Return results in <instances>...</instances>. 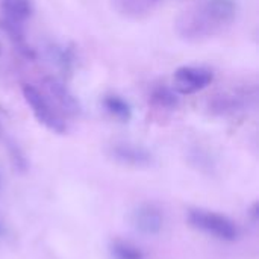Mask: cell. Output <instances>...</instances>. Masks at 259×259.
Returning <instances> with one entry per match:
<instances>
[{"label": "cell", "instance_id": "obj_2", "mask_svg": "<svg viewBox=\"0 0 259 259\" xmlns=\"http://www.w3.org/2000/svg\"><path fill=\"white\" fill-rule=\"evenodd\" d=\"M188 223L194 229L219 241L234 243L240 237V229L235 225V222L217 211H211L205 208H193L188 211Z\"/></svg>", "mask_w": 259, "mask_h": 259}, {"label": "cell", "instance_id": "obj_18", "mask_svg": "<svg viewBox=\"0 0 259 259\" xmlns=\"http://www.w3.org/2000/svg\"><path fill=\"white\" fill-rule=\"evenodd\" d=\"M0 56H2V46H0Z\"/></svg>", "mask_w": 259, "mask_h": 259}, {"label": "cell", "instance_id": "obj_15", "mask_svg": "<svg viewBox=\"0 0 259 259\" xmlns=\"http://www.w3.org/2000/svg\"><path fill=\"white\" fill-rule=\"evenodd\" d=\"M5 146L9 152V156H11V161L14 164V167L18 170V171H24L27 168V161L24 158V153L21 152V149L9 138H5Z\"/></svg>", "mask_w": 259, "mask_h": 259}, {"label": "cell", "instance_id": "obj_6", "mask_svg": "<svg viewBox=\"0 0 259 259\" xmlns=\"http://www.w3.org/2000/svg\"><path fill=\"white\" fill-rule=\"evenodd\" d=\"M108 155L112 161L134 168H146L155 162L153 153L132 141H115L108 146Z\"/></svg>", "mask_w": 259, "mask_h": 259}, {"label": "cell", "instance_id": "obj_10", "mask_svg": "<svg viewBox=\"0 0 259 259\" xmlns=\"http://www.w3.org/2000/svg\"><path fill=\"white\" fill-rule=\"evenodd\" d=\"M33 14L32 0H0V21L26 26Z\"/></svg>", "mask_w": 259, "mask_h": 259}, {"label": "cell", "instance_id": "obj_5", "mask_svg": "<svg viewBox=\"0 0 259 259\" xmlns=\"http://www.w3.org/2000/svg\"><path fill=\"white\" fill-rule=\"evenodd\" d=\"M214 80L212 70L199 65H182L173 74V90L178 94H196Z\"/></svg>", "mask_w": 259, "mask_h": 259}, {"label": "cell", "instance_id": "obj_3", "mask_svg": "<svg viewBox=\"0 0 259 259\" xmlns=\"http://www.w3.org/2000/svg\"><path fill=\"white\" fill-rule=\"evenodd\" d=\"M23 99L29 106L30 112L36 118L39 124H42L47 131L62 135L67 132V123L62 118V114L56 109L52 100L44 94V91L38 90L33 85H23L21 88Z\"/></svg>", "mask_w": 259, "mask_h": 259}, {"label": "cell", "instance_id": "obj_16", "mask_svg": "<svg viewBox=\"0 0 259 259\" xmlns=\"http://www.w3.org/2000/svg\"><path fill=\"white\" fill-rule=\"evenodd\" d=\"M3 234V226H2V223H0V235Z\"/></svg>", "mask_w": 259, "mask_h": 259}, {"label": "cell", "instance_id": "obj_17", "mask_svg": "<svg viewBox=\"0 0 259 259\" xmlns=\"http://www.w3.org/2000/svg\"><path fill=\"white\" fill-rule=\"evenodd\" d=\"M0 190H2V173H0Z\"/></svg>", "mask_w": 259, "mask_h": 259}, {"label": "cell", "instance_id": "obj_4", "mask_svg": "<svg viewBox=\"0 0 259 259\" xmlns=\"http://www.w3.org/2000/svg\"><path fill=\"white\" fill-rule=\"evenodd\" d=\"M255 99H256L255 87L244 85V87H237L217 93L209 100L208 108L215 115H229L249 108L252 103H255Z\"/></svg>", "mask_w": 259, "mask_h": 259}, {"label": "cell", "instance_id": "obj_12", "mask_svg": "<svg viewBox=\"0 0 259 259\" xmlns=\"http://www.w3.org/2000/svg\"><path fill=\"white\" fill-rule=\"evenodd\" d=\"M47 56L62 73L73 71L74 64H76V55L71 47L52 42L47 46Z\"/></svg>", "mask_w": 259, "mask_h": 259}, {"label": "cell", "instance_id": "obj_11", "mask_svg": "<svg viewBox=\"0 0 259 259\" xmlns=\"http://www.w3.org/2000/svg\"><path fill=\"white\" fill-rule=\"evenodd\" d=\"M149 103L158 111H175L179 106L178 93L164 83L152 87L149 93Z\"/></svg>", "mask_w": 259, "mask_h": 259}, {"label": "cell", "instance_id": "obj_7", "mask_svg": "<svg viewBox=\"0 0 259 259\" xmlns=\"http://www.w3.org/2000/svg\"><path fill=\"white\" fill-rule=\"evenodd\" d=\"M42 88L44 94L52 100L61 114H65L67 117H77L80 114L82 108L77 97L67 88L62 80L53 76H47L42 79Z\"/></svg>", "mask_w": 259, "mask_h": 259}, {"label": "cell", "instance_id": "obj_8", "mask_svg": "<svg viewBox=\"0 0 259 259\" xmlns=\"http://www.w3.org/2000/svg\"><path fill=\"white\" fill-rule=\"evenodd\" d=\"M131 225L141 235L153 237L164 228V214L153 203H141L132 209Z\"/></svg>", "mask_w": 259, "mask_h": 259}, {"label": "cell", "instance_id": "obj_9", "mask_svg": "<svg viewBox=\"0 0 259 259\" xmlns=\"http://www.w3.org/2000/svg\"><path fill=\"white\" fill-rule=\"evenodd\" d=\"M112 9L124 18L141 20L149 17L161 3V0H109Z\"/></svg>", "mask_w": 259, "mask_h": 259}, {"label": "cell", "instance_id": "obj_14", "mask_svg": "<svg viewBox=\"0 0 259 259\" xmlns=\"http://www.w3.org/2000/svg\"><path fill=\"white\" fill-rule=\"evenodd\" d=\"M112 259H144L143 250L131 241L114 240L109 246Z\"/></svg>", "mask_w": 259, "mask_h": 259}, {"label": "cell", "instance_id": "obj_13", "mask_svg": "<svg viewBox=\"0 0 259 259\" xmlns=\"http://www.w3.org/2000/svg\"><path fill=\"white\" fill-rule=\"evenodd\" d=\"M105 111L115 120L118 121H123V123H127L131 118H132V106L131 103L118 96V94H106L103 97V102H102Z\"/></svg>", "mask_w": 259, "mask_h": 259}, {"label": "cell", "instance_id": "obj_1", "mask_svg": "<svg viewBox=\"0 0 259 259\" xmlns=\"http://www.w3.org/2000/svg\"><path fill=\"white\" fill-rule=\"evenodd\" d=\"M237 14V0H203L178 15L175 30L184 41H206L229 27Z\"/></svg>", "mask_w": 259, "mask_h": 259}]
</instances>
